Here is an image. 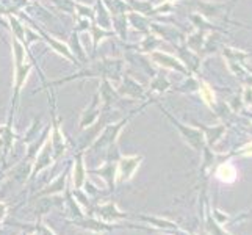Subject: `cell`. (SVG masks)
Returning <instances> with one entry per match:
<instances>
[{"instance_id":"6da1fadb","label":"cell","mask_w":252,"mask_h":235,"mask_svg":"<svg viewBox=\"0 0 252 235\" xmlns=\"http://www.w3.org/2000/svg\"><path fill=\"white\" fill-rule=\"evenodd\" d=\"M99 215L105 216V218H123V216H126L124 213H119L115 210V205L113 204H108L105 207H100L99 208Z\"/></svg>"},{"instance_id":"7a4b0ae2","label":"cell","mask_w":252,"mask_h":235,"mask_svg":"<svg viewBox=\"0 0 252 235\" xmlns=\"http://www.w3.org/2000/svg\"><path fill=\"white\" fill-rule=\"evenodd\" d=\"M220 177L224 179V180H232L233 176H235V171L232 169V167H229V165H225V167H221L220 168Z\"/></svg>"}]
</instances>
